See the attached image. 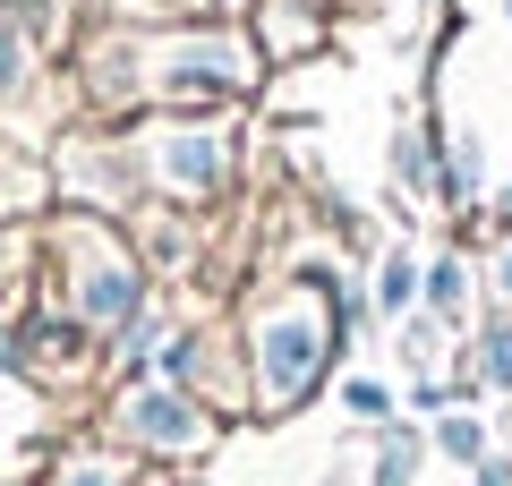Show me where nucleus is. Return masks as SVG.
Instances as JSON below:
<instances>
[{"label": "nucleus", "instance_id": "obj_1", "mask_svg": "<svg viewBox=\"0 0 512 486\" xmlns=\"http://www.w3.org/2000/svg\"><path fill=\"white\" fill-rule=\"evenodd\" d=\"M316 359H325V324H316V316H274V324H265V384H274V401L308 393Z\"/></svg>", "mask_w": 512, "mask_h": 486}, {"label": "nucleus", "instance_id": "obj_2", "mask_svg": "<svg viewBox=\"0 0 512 486\" xmlns=\"http://www.w3.org/2000/svg\"><path fill=\"white\" fill-rule=\"evenodd\" d=\"M163 94H188V103H197V94H231L239 77H248V60L231 52V43H180V52H163Z\"/></svg>", "mask_w": 512, "mask_h": 486}, {"label": "nucleus", "instance_id": "obj_3", "mask_svg": "<svg viewBox=\"0 0 512 486\" xmlns=\"http://www.w3.org/2000/svg\"><path fill=\"white\" fill-rule=\"evenodd\" d=\"M154 171H163L171 188H214L222 171H231V145H222V137H205V128H180V137H163V145H154Z\"/></svg>", "mask_w": 512, "mask_h": 486}, {"label": "nucleus", "instance_id": "obj_4", "mask_svg": "<svg viewBox=\"0 0 512 486\" xmlns=\"http://www.w3.org/2000/svg\"><path fill=\"white\" fill-rule=\"evenodd\" d=\"M77 307H86V324H120L128 307H137V273H128L120 256L86 265V290H77Z\"/></svg>", "mask_w": 512, "mask_h": 486}, {"label": "nucleus", "instance_id": "obj_5", "mask_svg": "<svg viewBox=\"0 0 512 486\" xmlns=\"http://www.w3.org/2000/svg\"><path fill=\"white\" fill-rule=\"evenodd\" d=\"M128 427L146 435V444H188V435H197V410H188L180 393H137L128 401Z\"/></svg>", "mask_w": 512, "mask_h": 486}, {"label": "nucleus", "instance_id": "obj_6", "mask_svg": "<svg viewBox=\"0 0 512 486\" xmlns=\"http://www.w3.org/2000/svg\"><path fill=\"white\" fill-rule=\"evenodd\" d=\"M487 384H512V324L487 333Z\"/></svg>", "mask_w": 512, "mask_h": 486}, {"label": "nucleus", "instance_id": "obj_7", "mask_svg": "<svg viewBox=\"0 0 512 486\" xmlns=\"http://www.w3.org/2000/svg\"><path fill=\"white\" fill-rule=\"evenodd\" d=\"M384 307H410L419 299V290H410V256H393V265H384V290H376Z\"/></svg>", "mask_w": 512, "mask_h": 486}, {"label": "nucleus", "instance_id": "obj_8", "mask_svg": "<svg viewBox=\"0 0 512 486\" xmlns=\"http://www.w3.org/2000/svg\"><path fill=\"white\" fill-rule=\"evenodd\" d=\"M18 77H26V43H18V35H9V26H0V94L18 86Z\"/></svg>", "mask_w": 512, "mask_h": 486}, {"label": "nucleus", "instance_id": "obj_9", "mask_svg": "<svg viewBox=\"0 0 512 486\" xmlns=\"http://www.w3.org/2000/svg\"><path fill=\"white\" fill-rule=\"evenodd\" d=\"M427 299H436V307H461V265H436V273H427Z\"/></svg>", "mask_w": 512, "mask_h": 486}, {"label": "nucleus", "instance_id": "obj_10", "mask_svg": "<svg viewBox=\"0 0 512 486\" xmlns=\"http://www.w3.org/2000/svg\"><path fill=\"white\" fill-rule=\"evenodd\" d=\"M444 452H461V461H478V427H470V418H444Z\"/></svg>", "mask_w": 512, "mask_h": 486}, {"label": "nucleus", "instance_id": "obj_11", "mask_svg": "<svg viewBox=\"0 0 512 486\" xmlns=\"http://www.w3.org/2000/svg\"><path fill=\"white\" fill-rule=\"evenodd\" d=\"M60 486H111V469H69Z\"/></svg>", "mask_w": 512, "mask_h": 486}, {"label": "nucleus", "instance_id": "obj_12", "mask_svg": "<svg viewBox=\"0 0 512 486\" xmlns=\"http://www.w3.org/2000/svg\"><path fill=\"white\" fill-rule=\"evenodd\" d=\"M504 290H512V256H504Z\"/></svg>", "mask_w": 512, "mask_h": 486}]
</instances>
